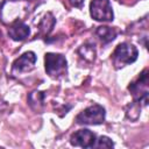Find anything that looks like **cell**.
<instances>
[{
  "mask_svg": "<svg viewBox=\"0 0 149 149\" xmlns=\"http://www.w3.org/2000/svg\"><path fill=\"white\" fill-rule=\"evenodd\" d=\"M137 49L130 43H120L113 52V62L118 66H123L134 63L137 59Z\"/></svg>",
  "mask_w": 149,
  "mask_h": 149,
  "instance_id": "1",
  "label": "cell"
},
{
  "mask_svg": "<svg viewBox=\"0 0 149 149\" xmlns=\"http://www.w3.org/2000/svg\"><path fill=\"white\" fill-rule=\"evenodd\" d=\"M105 108L100 105H93L80 112L76 120L79 125H100L105 120Z\"/></svg>",
  "mask_w": 149,
  "mask_h": 149,
  "instance_id": "2",
  "label": "cell"
},
{
  "mask_svg": "<svg viewBox=\"0 0 149 149\" xmlns=\"http://www.w3.org/2000/svg\"><path fill=\"white\" fill-rule=\"evenodd\" d=\"M90 13L97 21H112L114 16L109 0H92L90 3Z\"/></svg>",
  "mask_w": 149,
  "mask_h": 149,
  "instance_id": "3",
  "label": "cell"
},
{
  "mask_svg": "<svg viewBox=\"0 0 149 149\" xmlns=\"http://www.w3.org/2000/svg\"><path fill=\"white\" fill-rule=\"evenodd\" d=\"M44 64H45V71L48 72V74L52 77L63 74L66 71V59L63 55L59 54H52V52L45 54Z\"/></svg>",
  "mask_w": 149,
  "mask_h": 149,
  "instance_id": "4",
  "label": "cell"
},
{
  "mask_svg": "<svg viewBox=\"0 0 149 149\" xmlns=\"http://www.w3.org/2000/svg\"><path fill=\"white\" fill-rule=\"evenodd\" d=\"M128 88L139 102H143V105H147L148 104V71L144 70L140 74L137 80L132 83Z\"/></svg>",
  "mask_w": 149,
  "mask_h": 149,
  "instance_id": "5",
  "label": "cell"
},
{
  "mask_svg": "<svg viewBox=\"0 0 149 149\" xmlns=\"http://www.w3.org/2000/svg\"><path fill=\"white\" fill-rule=\"evenodd\" d=\"M95 135L88 129H80L77 130L71 135L70 143L74 147L81 148H93L95 146Z\"/></svg>",
  "mask_w": 149,
  "mask_h": 149,
  "instance_id": "6",
  "label": "cell"
},
{
  "mask_svg": "<svg viewBox=\"0 0 149 149\" xmlns=\"http://www.w3.org/2000/svg\"><path fill=\"white\" fill-rule=\"evenodd\" d=\"M36 62V56L33 51H27L23 55H21L15 62L13 63V70L16 72H23L28 71L34 68V64Z\"/></svg>",
  "mask_w": 149,
  "mask_h": 149,
  "instance_id": "7",
  "label": "cell"
},
{
  "mask_svg": "<svg viewBox=\"0 0 149 149\" xmlns=\"http://www.w3.org/2000/svg\"><path fill=\"white\" fill-rule=\"evenodd\" d=\"M29 34H30L29 27L21 21H15L8 29V35L14 41H22L26 37H28Z\"/></svg>",
  "mask_w": 149,
  "mask_h": 149,
  "instance_id": "8",
  "label": "cell"
},
{
  "mask_svg": "<svg viewBox=\"0 0 149 149\" xmlns=\"http://www.w3.org/2000/svg\"><path fill=\"white\" fill-rule=\"evenodd\" d=\"M95 33L104 43H108L113 41L116 36V30L111 27H98Z\"/></svg>",
  "mask_w": 149,
  "mask_h": 149,
  "instance_id": "9",
  "label": "cell"
},
{
  "mask_svg": "<svg viewBox=\"0 0 149 149\" xmlns=\"http://www.w3.org/2000/svg\"><path fill=\"white\" fill-rule=\"evenodd\" d=\"M113 146H114L113 141L107 136H100L98 142H97V147L98 148H112Z\"/></svg>",
  "mask_w": 149,
  "mask_h": 149,
  "instance_id": "10",
  "label": "cell"
},
{
  "mask_svg": "<svg viewBox=\"0 0 149 149\" xmlns=\"http://www.w3.org/2000/svg\"><path fill=\"white\" fill-rule=\"evenodd\" d=\"M83 2H84V0H70V3L73 7H78V8H80L83 6Z\"/></svg>",
  "mask_w": 149,
  "mask_h": 149,
  "instance_id": "11",
  "label": "cell"
}]
</instances>
